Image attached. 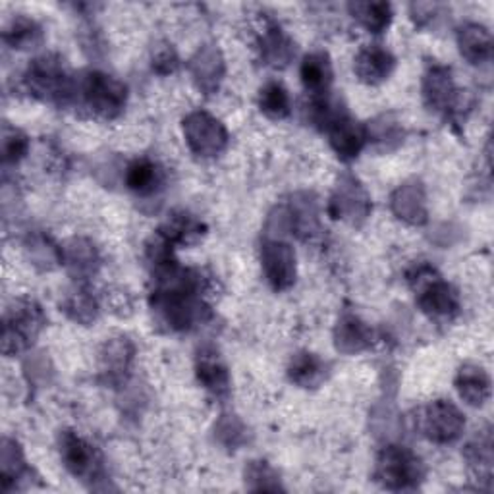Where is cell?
Here are the masks:
<instances>
[{"instance_id":"obj_1","label":"cell","mask_w":494,"mask_h":494,"mask_svg":"<svg viewBox=\"0 0 494 494\" xmlns=\"http://www.w3.org/2000/svg\"><path fill=\"white\" fill-rule=\"evenodd\" d=\"M377 477L390 489H405L421 479V461L404 448L390 446L378 460Z\"/></svg>"},{"instance_id":"obj_2","label":"cell","mask_w":494,"mask_h":494,"mask_svg":"<svg viewBox=\"0 0 494 494\" xmlns=\"http://www.w3.org/2000/svg\"><path fill=\"white\" fill-rule=\"evenodd\" d=\"M83 98L95 115L112 118L124 108L126 88L110 76L89 74L83 81Z\"/></svg>"},{"instance_id":"obj_3","label":"cell","mask_w":494,"mask_h":494,"mask_svg":"<svg viewBox=\"0 0 494 494\" xmlns=\"http://www.w3.org/2000/svg\"><path fill=\"white\" fill-rule=\"evenodd\" d=\"M27 81H30V89L33 93L45 95V98H51V101H56V98L62 101L72 93L62 66L56 61L47 59V56L33 62Z\"/></svg>"},{"instance_id":"obj_4","label":"cell","mask_w":494,"mask_h":494,"mask_svg":"<svg viewBox=\"0 0 494 494\" xmlns=\"http://www.w3.org/2000/svg\"><path fill=\"white\" fill-rule=\"evenodd\" d=\"M186 135L191 149L203 157H213L226 145V132L220 122L210 118L205 112H197L188 118Z\"/></svg>"},{"instance_id":"obj_5","label":"cell","mask_w":494,"mask_h":494,"mask_svg":"<svg viewBox=\"0 0 494 494\" xmlns=\"http://www.w3.org/2000/svg\"><path fill=\"white\" fill-rule=\"evenodd\" d=\"M461 425L463 421L458 409L444 400L429 405L425 417H423V429L429 439L436 443H452L458 439Z\"/></svg>"},{"instance_id":"obj_6","label":"cell","mask_w":494,"mask_h":494,"mask_svg":"<svg viewBox=\"0 0 494 494\" xmlns=\"http://www.w3.org/2000/svg\"><path fill=\"white\" fill-rule=\"evenodd\" d=\"M41 327V313L39 309H33L32 303L22 305L8 315L5 322V351L22 350L30 344L32 338L37 334ZM33 342V340H32Z\"/></svg>"},{"instance_id":"obj_7","label":"cell","mask_w":494,"mask_h":494,"mask_svg":"<svg viewBox=\"0 0 494 494\" xmlns=\"http://www.w3.org/2000/svg\"><path fill=\"white\" fill-rule=\"evenodd\" d=\"M329 134H331V145L338 153V157L344 161L356 159L367 139L365 132L348 117H336L329 124Z\"/></svg>"},{"instance_id":"obj_8","label":"cell","mask_w":494,"mask_h":494,"mask_svg":"<svg viewBox=\"0 0 494 494\" xmlns=\"http://www.w3.org/2000/svg\"><path fill=\"white\" fill-rule=\"evenodd\" d=\"M263 261L265 271L273 286L282 290L288 288L294 282L295 265H294V251L284 244H266L263 247Z\"/></svg>"},{"instance_id":"obj_9","label":"cell","mask_w":494,"mask_h":494,"mask_svg":"<svg viewBox=\"0 0 494 494\" xmlns=\"http://www.w3.org/2000/svg\"><path fill=\"white\" fill-rule=\"evenodd\" d=\"M394 56L380 45L365 47L356 61V72L367 83H378L390 76L394 68Z\"/></svg>"},{"instance_id":"obj_10","label":"cell","mask_w":494,"mask_h":494,"mask_svg":"<svg viewBox=\"0 0 494 494\" xmlns=\"http://www.w3.org/2000/svg\"><path fill=\"white\" fill-rule=\"evenodd\" d=\"M62 460L66 468L79 477L93 473L97 465V454L93 446H89L74 433H66L62 436Z\"/></svg>"},{"instance_id":"obj_11","label":"cell","mask_w":494,"mask_h":494,"mask_svg":"<svg viewBox=\"0 0 494 494\" xmlns=\"http://www.w3.org/2000/svg\"><path fill=\"white\" fill-rule=\"evenodd\" d=\"M302 81L303 86L313 93H324L332 81V66L329 56L324 52L307 54L302 64Z\"/></svg>"},{"instance_id":"obj_12","label":"cell","mask_w":494,"mask_h":494,"mask_svg":"<svg viewBox=\"0 0 494 494\" xmlns=\"http://www.w3.org/2000/svg\"><path fill=\"white\" fill-rule=\"evenodd\" d=\"M423 312H427L433 317H448L458 309V298L452 288L444 282H433L423 292L419 300Z\"/></svg>"},{"instance_id":"obj_13","label":"cell","mask_w":494,"mask_h":494,"mask_svg":"<svg viewBox=\"0 0 494 494\" xmlns=\"http://www.w3.org/2000/svg\"><path fill=\"white\" fill-rule=\"evenodd\" d=\"M161 182H163V174L159 171V166L149 159L134 161L128 168V172H126V183H128V188L132 191L139 195L153 193L161 186Z\"/></svg>"},{"instance_id":"obj_14","label":"cell","mask_w":494,"mask_h":494,"mask_svg":"<svg viewBox=\"0 0 494 494\" xmlns=\"http://www.w3.org/2000/svg\"><path fill=\"white\" fill-rule=\"evenodd\" d=\"M460 47H461V54L473 64L479 61H485L490 54V35L483 25L470 23L461 27Z\"/></svg>"},{"instance_id":"obj_15","label":"cell","mask_w":494,"mask_h":494,"mask_svg":"<svg viewBox=\"0 0 494 494\" xmlns=\"http://www.w3.org/2000/svg\"><path fill=\"white\" fill-rule=\"evenodd\" d=\"M354 16L373 33H380L390 23L392 10L385 3H358L350 6Z\"/></svg>"},{"instance_id":"obj_16","label":"cell","mask_w":494,"mask_h":494,"mask_svg":"<svg viewBox=\"0 0 494 494\" xmlns=\"http://www.w3.org/2000/svg\"><path fill=\"white\" fill-rule=\"evenodd\" d=\"M261 110L271 118H286L290 115V95L280 83H269L261 91Z\"/></svg>"},{"instance_id":"obj_17","label":"cell","mask_w":494,"mask_h":494,"mask_svg":"<svg viewBox=\"0 0 494 494\" xmlns=\"http://www.w3.org/2000/svg\"><path fill=\"white\" fill-rule=\"evenodd\" d=\"M197 373H200V380L205 388L213 390L215 394H222L228 388V375H226L224 365L219 361V358H215V354L201 356L200 365H197Z\"/></svg>"},{"instance_id":"obj_18","label":"cell","mask_w":494,"mask_h":494,"mask_svg":"<svg viewBox=\"0 0 494 494\" xmlns=\"http://www.w3.org/2000/svg\"><path fill=\"white\" fill-rule=\"evenodd\" d=\"M458 388L461 398L468 400L473 405L483 404L489 394V380L481 373V369H461L460 380H458Z\"/></svg>"},{"instance_id":"obj_19","label":"cell","mask_w":494,"mask_h":494,"mask_svg":"<svg viewBox=\"0 0 494 494\" xmlns=\"http://www.w3.org/2000/svg\"><path fill=\"white\" fill-rule=\"evenodd\" d=\"M425 95L429 98L431 107L434 108H446L450 105V93H452V81L450 76H446L444 70L434 68L433 72L427 76V88Z\"/></svg>"},{"instance_id":"obj_20","label":"cell","mask_w":494,"mask_h":494,"mask_svg":"<svg viewBox=\"0 0 494 494\" xmlns=\"http://www.w3.org/2000/svg\"><path fill=\"white\" fill-rule=\"evenodd\" d=\"M324 365L312 354H303L292 365V378L300 385H315L322 377Z\"/></svg>"},{"instance_id":"obj_21","label":"cell","mask_w":494,"mask_h":494,"mask_svg":"<svg viewBox=\"0 0 494 494\" xmlns=\"http://www.w3.org/2000/svg\"><path fill=\"white\" fill-rule=\"evenodd\" d=\"M39 35L41 32L33 22L20 20V22H14L12 30L5 33V39L10 45H14V49H25L27 45H33L39 39Z\"/></svg>"},{"instance_id":"obj_22","label":"cell","mask_w":494,"mask_h":494,"mask_svg":"<svg viewBox=\"0 0 494 494\" xmlns=\"http://www.w3.org/2000/svg\"><path fill=\"white\" fill-rule=\"evenodd\" d=\"M27 151V139L18 130L5 128V141H3V153L6 163L20 161Z\"/></svg>"}]
</instances>
